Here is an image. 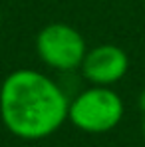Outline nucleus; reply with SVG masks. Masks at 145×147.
Wrapping results in <instances>:
<instances>
[{
  "label": "nucleus",
  "instance_id": "1",
  "mask_svg": "<svg viewBox=\"0 0 145 147\" xmlns=\"http://www.w3.org/2000/svg\"><path fill=\"white\" fill-rule=\"evenodd\" d=\"M70 98L48 74L16 68L0 84V121L22 141H40L68 121Z\"/></svg>",
  "mask_w": 145,
  "mask_h": 147
},
{
  "label": "nucleus",
  "instance_id": "2",
  "mask_svg": "<svg viewBox=\"0 0 145 147\" xmlns=\"http://www.w3.org/2000/svg\"><path fill=\"white\" fill-rule=\"evenodd\" d=\"M125 115L123 98L107 86H88L70 98L68 121L84 133H107L115 129Z\"/></svg>",
  "mask_w": 145,
  "mask_h": 147
},
{
  "label": "nucleus",
  "instance_id": "3",
  "mask_svg": "<svg viewBox=\"0 0 145 147\" xmlns=\"http://www.w3.org/2000/svg\"><path fill=\"white\" fill-rule=\"evenodd\" d=\"M34 44L40 62L60 74L80 70L88 52L84 34L66 22H50L40 28Z\"/></svg>",
  "mask_w": 145,
  "mask_h": 147
},
{
  "label": "nucleus",
  "instance_id": "4",
  "mask_svg": "<svg viewBox=\"0 0 145 147\" xmlns=\"http://www.w3.org/2000/svg\"><path fill=\"white\" fill-rule=\"evenodd\" d=\"M80 72L90 86L113 88L129 72V56L117 44H97L88 48Z\"/></svg>",
  "mask_w": 145,
  "mask_h": 147
},
{
  "label": "nucleus",
  "instance_id": "5",
  "mask_svg": "<svg viewBox=\"0 0 145 147\" xmlns=\"http://www.w3.org/2000/svg\"><path fill=\"white\" fill-rule=\"evenodd\" d=\"M139 107H141V111L145 113V90L141 92V96H139Z\"/></svg>",
  "mask_w": 145,
  "mask_h": 147
},
{
  "label": "nucleus",
  "instance_id": "6",
  "mask_svg": "<svg viewBox=\"0 0 145 147\" xmlns=\"http://www.w3.org/2000/svg\"><path fill=\"white\" fill-rule=\"evenodd\" d=\"M141 131H143V139H145V113H143V123H141Z\"/></svg>",
  "mask_w": 145,
  "mask_h": 147
},
{
  "label": "nucleus",
  "instance_id": "7",
  "mask_svg": "<svg viewBox=\"0 0 145 147\" xmlns=\"http://www.w3.org/2000/svg\"><path fill=\"white\" fill-rule=\"evenodd\" d=\"M0 28H2V8H0Z\"/></svg>",
  "mask_w": 145,
  "mask_h": 147
}]
</instances>
